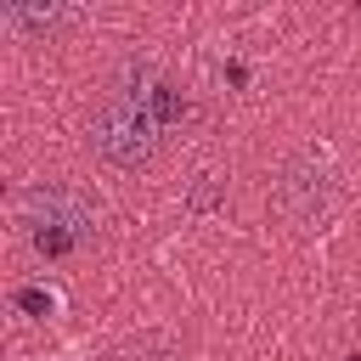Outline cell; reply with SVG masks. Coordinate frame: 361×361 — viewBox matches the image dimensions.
Instances as JSON below:
<instances>
[{"instance_id":"cell-1","label":"cell","mask_w":361,"mask_h":361,"mask_svg":"<svg viewBox=\"0 0 361 361\" xmlns=\"http://www.w3.org/2000/svg\"><path fill=\"white\" fill-rule=\"evenodd\" d=\"M180 118H186L180 79L164 73L158 62H124L102 85V96H96V107L85 118V141L113 169H147L169 147Z\"/></svg>"},{"instance_id":"cell-2","label":"cell","mask_w":361,"mask_h":361,"mask_svg":"<svg viewBox=\"0 0 361 361\" xmlns=\"http://www.w3.org/2000/svg\"><path fill=\"white\" fill-rule=\"evenodd\" d=\"M17 226L45 259H79L96 243V209L68 180H34L17 203Z\"/></svg>"},{"instance_id":"cell-4","label":"cell","mask_w":361,"mask_h":361,"mask_svg":"<svg viewBox=\"0 0 361 361\" xmlns=\"http://www.w3.org/2000/svg\"><path fill=\"white\" fill-rule=\"evenodd\" d=\"M0 23L17 28V34H28L34 45H51L56 34L79 28V11H73V6H34V0H23V6H6Z\"/></svg>"},{"instance_id":"cell-3","label":"cell","mask_w":361,"mask_h":361,"mask_svg":"<svg viewBox=\"0 0 361 361\" xmlns=\"http://www.w3.org/2000/svg\"><path fill=\"white\" fill-rule=\"evenodd\" d=\"M271 203H276L293 226L322 220V209L333 203V169H327L316 152H293V158L276 169V180H271Z\"/></svg>"}]
</instances>
